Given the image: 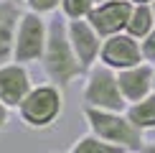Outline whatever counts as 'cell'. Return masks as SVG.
Returning <instances> with one entry per match:
<instances>
[{
	"instance_id": "1",
	"label": "cell",
	"mask_w": 155,
	"mask_h": 153,
	"mask_svg": "<svg viewBox=\"0 0 155 153\" xmlns=\"http://www.w3.org/2000/svg\"><path fill=\"white\" fill-rule=\"evenodd\" d=\"M41 66L46 79L61 89H66L71 82L87 74V66L79 61L71 41H69V28L64 15L48 18V41H46V51L41 56Z\"/></svg>"
},
{
	"instance_id": "2",
	"label": "cell",
	"mask_w": 155,
	"mask_h": 153,
	"mask_svg": "<svg viewBox=\"0 0 155 153\" xmlns=\"http://www.w3.org/2000/svg\"><path fill=\"white\" fill-rule=\"evenodd\" d=\"M81 115L89 125V133L102 138L104 143H112L125 153H137L145 145V135L137 125L127 117V112L97 110V107H81Z\"/></svg>"
},
{
	"instance_id": "3",
	"label": "cell",
	"mask_w": 155,
	"mask_h": 153,
	"mask_svg": "<svg viewBox=\"0 0 155 153\" xmlns=\"http://www.w3.org/2000/svg\"><path fill=\"white\" fill-rule=\"evenodd\" d=\"M15 112L28 130H48L59 123L64 112V89L51 82L36 84Z\"/></svg>"
},
{
	"instance_id": "4",
	"label": "cell",
	"mask_w": 155,
	"mask_h": 153,
	"mask_svg": "<svg viewBox=\"0 0 155 153\" xmlns=\"http://www.w3.org/2000/svg\"><path fill=\"white\" fill-rule=\"evenodd\" d=\"M87 79H84L81 100L84 107H97V110H112V112H125L127 100L120 89V79L114 69L104 66V64H94L89 69Z\"/></svg>"
},
{
	"instance_id": "5",
	"label": "cell",
	"mask_w": 155,
	"mask_h": 153,
	"mask_svg": "<svg viewBox=\"0 0 155 153\" xmlns=\"http://www.w3.org/2000/svg\"><path fill=\"white\" fill-rule=\"evenodd\" d=\"M48 41V21L38 13L23 10L21 23L15 31V49H13V61L18 64H41V56L46 51Z\"/></svg>"
},
{
	"instance_id": "6",
	"label": "cell",
	"mask_w": 155,
	"mask_h": 153,
	"mask_svg": "<svg viewBox=\"0 0 155 153\" xmlns=\"http://www.w3.org/2000/svg\"><path fill=\"white\" fill-rule=\"evenodd\" d=\"M99 64L114 69V72H122V69H130L143 64V49H140V41L135 36H130L127 31L114 36H107L102 41V51H99Z\"/></svg>"
},
{
	"instance_id": "7",
	"label": "cell",
	"mask_w": 155,
	"mask_h": 153,
	"mask_svg": "<svg viewBox=\"0 0 155 153\" xmlns=\"http://www.w3.org/2000/svg\"><path fill=\"white\" fill-rule=\"evenodd\" d=\"M132 13V3L130 0H99L97 8L89 13L87 21L94 25V31L102 38L122 33L127 28V21H130Z\"/></svg>"
},
{
	"instance_id": "8",
	"label": "cell",
	"mask_w": 155,
	"mask_h": 153,
	"mask_svg": "<svg viewBox=\"0 0 155 153\" xmlns=\"http://www.w3.org/2000/svg\"><path fill=\"white\" fill-rule=\"evenodd\" d=\"M33 87L36 84L31 79V72L25 64L8 61L0 66V102L8 105L10 110H18Z\"/></svg>"
},
{
	"instance_id": "9",
	"label": "cell",
	"mask_w": 155,
	"mask_h": 153,
	"mask_svg": "<svg viewBox=\"0 0 155 153\" xmlns=\"http://www.w3.org/2000/svg\"><path fill=\"white\" fill-rule=\"evenodd\" d=\"M66 28H69V41L74 46V54L79 56V61L89 72L94 64H99V51L104 38L94 31V25L89 21H66Z\"/></svg>"
},
{
	"instance_id": "10",
	"label": "cell",
	"mask_w": 155,
	"mask_h": 153,
	"mask_svg": "<svg viewBox=\"0 0 155 153\" xmlns=\"http://www.w3.org/2000/svg\"><path fill=\"white\" fill-rule=\"evenodd\" d=\"M117 79H120V89L125 94L127 105L140 102L147 94H153V64L143 61L137 66L122 69V72H117Z\"/></svg>"
},
{
	"instance_id": "11",
	"label": "cell",
	"mask_w": 155,
	"mask_h": 153,
	"mask_svg": "<svg viewBox=\"0 0 155 153\" xmlns=\"http://www.w3.org/2000/svg\"><path fill=\"white\" fill-rule=\"evenodd\" d=\"M23 15V5L15 0H0V66L13 61L15 31Z\"/></svg>"
},
{
	"instance_id": "12",
	"label": "cell",
	"mask_w": 155,
	"mask_h": 153,
	"mask_svg": "<svg viewBox=\"0 0 155 153\" xmlns=\"http://www.w3.org/2000/svg\"><path fill=\"white\" fill-rule=\"evenodd\" d=\"M125 112H127V117H130L143 133L145 130H155V92L147 94V97L140 100V102L127 105Z\"/></svg>"
},
{
	"instance_id": "13",
	"label": "cell",
	"mask_w": 155,
	"mask_h": 153,
	"mask_svg": "<svg viewBox=\"0 0 155 153\" xmlns=\"http://www.w3.org/2000/svg\"><path fill=\"white\" fill-rule=\"evenodd\" d=\"M155 28V15H153V8L150 5H132V13H130V21H127V33L135 36L137 41L150 33Z\"/></svg>"
},
{
	"instance_id": "14",
	"label": "cell",
	"mask_w": 155,
	"mask_h": 153,
	"mask_svg": "<svg viewBox=\"0 0 155 153\" xmlns=\"http://www.w3.org/2000/svg\"><path fill=\"white\" fill-rule=\"evenodd\" d=\"M69 153H125V151L117 148V145H112V143H104L94 133H87V135L74 140V145L69 148Z\"/></svg>"
},
{
	"instance_id": "15",
	"label": "cell",
	"mask_w": 155,
	"mask_h": 153,
	"mask_svg": "<svg viewBox=\"0 0 155 153\" xmlns=\"http://www.w3.org/2000/svg\"><path fill=\"white\" fill-rule=\"evenodd\" d=\"M99 0H61V15L66 21H87Z\"/></svg>"
},
{
	"instance_id": "16",
	"label": "cell",
	"mask_w": 155,
	"mask_h": 153,
	"mask_svg": "<svg viewBox=\"0 0 155 153\" xmlns=\"http://www.w3.org/2000/svg\"><path fill=\"white\" fill-rule=\"evenodd\" d=\"M23 8L31 10V13H38V15H54L56 10L61 8V0H23Z\"/></svg>"
},
{
	"instance_id": "17",
	"label": "cell",
	"mask_w": 155,
	"mask_h": 153,
	"mask_svg": "<svg viewBox=\"0 0 155 153\" xmlns=\"http://www.w3.org/2000/svg\"><path fill=\"white\" fill-rule=\"evenodd\" d=\"M140 49H143V61L155 64V28L140 41Z\"/></svg>"
},
{
	"instance_id": "18",
	"label": "cell",
	"mask_w": 155,
	"mask_h": 153,
	"mask_svg": "<svg viewBox=\"0 0 155 153\" xmlns=\"http://www.w3.org/2000/svg\"><path fill=\"white\" fill-rule=\"evenodd\" d=\"M8 123H10V107L0 102V133L8 127Z\"/></svg>"
},
{
	"instance_id": "19",
	"label": "cell",
	"mask_w": 155,
	"mask_h": 153,
	"mask_svg": "<svg viewBox=\"0 0 155 153\" xmlns=\"http://www.w3.org/2000/svg\"><path fill=\"white\" fill-rule=\"evenodd\" d=\"M137 153H155V143H147V140H145V145H143Z\"/></svg>"
},
{
	"instance_id": "20",
	"label": "cell",
	"mask_w": 155,
	"mask_h": 153,
	"mask_svg": "<svg viewBox=\"0 0 155 153\" xmlns=\"http://www.w3.org/2000/svg\"><path fill=\"white\" fill-rule=\"evenodd\" d=\"M130 3H132V5H150L153 0H130Z\"/></svg>"
},
{
	"instance_id": "21",
	"label": "cell",
	"mask_w": 155,
	"mask_h": 153,
	"mask_svg": "<svg viewBox=\"0 0 155 153\" xmlns=\"http://www.w3.org/2000/svg\"><path fill=\"white\" fill-rule=\"evenodd\" d=\"M153 92H155V64H153Z\"/></svg>"
},
{
	"instance_id": "22",
	"label": "cell",
	"mask_w": 155,
	"mask_h": 153,
	"mask_svg": "<svg viewBox=\"0 0 155 153\" xmlns=\"http://www.w3.org/2000/svg\"><path fill=\"white\" fill-rule=\"evenodd\" d=\"M150 8H153V15H155V0H153V3H150Z\"/></svg>"
},
{
	"instance_id": "23",
	"label": "cell",
	"mask_w": 155,
	"mask_h": 153,
	"mask_svg": "<svg viewBox=\"0 0 155 153\" xmlns=\"http://www.w3.org/2000/svg\"><path fill=\"white\" fill-rule=\"evenodd\" d=\"M15 3H23V0H15Z\"/></svg>"
}]
</instances>
